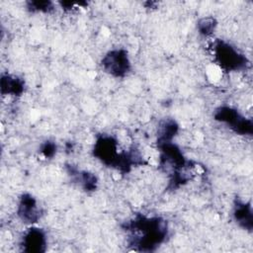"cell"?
I'll return each instance as SVG.
<instances>
[{"mask_svg": "<svg viewBox=\"0 0 253 253\" xmlns=\"http://www.w3.org/2000/svg\"><path fill=\"white\" fill-rule=\"evenodd\" d=\"M17 214L20 219L27 224H34L38 222L41 217V211L38 208L36 199L30 194H23L20 197Z\"/></svg>", "mask_w": 253, "mask_h": 253, "instance_id": "6", "label": "cell"}, {"mask_svg": "<svg viewBox=\"0 0 253 253\" xmlns=\"http://www.w3.org/2000/svg\"><path fill=\"white\" fill-rule=\"evenodd\" d=\"M71 174H75L78 183H80V185L83 187L84 190L94 191L96 189L97 178L92 173H89L86 171L78 172L76 170H71Z\"/></svg>", "mask_w": 253, "mask_h": 253, "instance_id": "10", "label": "cell"}, {"mask_svg": "<svg viewBox=\"0 0 253 253\" xmlns=\"http://www.w3.org/2000/svg\"><path fill=\"white\" fill-rule=\"evenodd\" d=\"M102 66L107 73L115 77L125 76L130 69L127 52L124 49L110 50L102 58Z\"/></svg>", "mask_w": 253, "mask_h": 253, "instance_id": "3", "label": "cell"}, {"mask_svg": "<svg viewBox=\"0 0 253 253\" xmlns=\"http://www.w3.org/2000/svg\"><path fill=\"white\" fill-rule=\"evenodd\" d=\"M53 8L52 3L49 1H33L29 2V9L32 11L48 12Z\"/></svg>", "mask_w": 253, "mask_h": 253, "instance_id": "12", "label": "cell"}, {"mask_svg": "<svg viewBox=\"0 0 253 253\" xmlns=\"http://www.w3.org/2000/svg\"><path fill=\"white\" fill-rule=\"evenodd\" d=\"M25 252H43L46 246V236L42 229L31 227L24 234L21 242Z\"/></svg>", "mask_w": 253, "mask_h": 253, "instance_id": "7", "label": "cell"}, {"mask_svg": "<svg viewBox=\"0 0 253 253\" xmlns=\"http://www.w3.org/2000/svg\"><path fill=\"white\" fill-rule=\"evenodd\" d=\"M233 215L239 225L248 229L252 227V211L249 205L237 202L234 207Z\"/></svg>", "mask_w": 253, "mask_h": 253, "instance_id": "9", "label": "cell"}, {"mask_svg": "<svg viewBox=\"0 0 253 253\" xmlns=\"http://www.w3.org/2000/svg\"><path fill=\"white\" fill-rule=\"evenodd\" d=\"M126 230L130 232L128 243L136 250L151 251L161 244L167 234V222L161 217H146L137 215L126 226Z\"/></svg>", "mask_w": 253, "mask_h": 253, "instance_id": "1", "label": "cell"}, {"mask_svg": "<svg viewBox=\"0 0 253 253\" xmlns=\"http://www.w3.org/2000/svg\"><path fill=\"white\" fill-rule=\"evenodd\" d=\"M94 156L107 165L116 167L121 152H118V143L111 136H102L98 138L94 146Z\"/></svg>", "mask_w": 253, "mask_h": 253, "instance_id": "5", "label": "cell"}, {"mask_svg": "<svg viewBox=\"0 0 253 253\" xmlns=\"http://www.w3.org/2000/svg\"><path fill=\"white\" fill-rule=\"evenodd\" d=\"M41 151L45 157H52L56 152V145L53 142L46 141L42 145Z\"/></svg>", "mask_w": 253, "mask_h": 253, "instance_id": "13", "label": "cell"}, {"mask_svg": "<svg viewBox=\"0 0 253 253\" xmlns=\"http://www.w3.org/2000/svg\"><path fill=\"white\" fill-rule=\"evenodd\" d=\"M214 119L228 125L235 132L240 134L252 133V123L242 117L235 109L230 107H220L214 114Z\"/></svg>", "mask_w": 253, "mask_h": 253, "instance_id": "4", "label": "cell"}, {"mask_svg": "<svg viewBox=\"0 0 253 253\" xmlns=\"http://www.w3.org/2000/svg\"><path fill=\"white\" fill-rule=\"evenodd\" d=\"M24 91V81L15 75H2L1 93L3 95L20 96Z\"/></svg>", "mask_w": 253, "mask_h": 253, "instance_id": "8", "label": "cell"}, {"mask_svg": "<svg viewBox=\"0 0 253 253\" xmlns=\"http://www.w3.org/2000/svg\"><path fill=\"white\" fill-rule=\"evenodd\" d=\"M215 23L214 20L212 18H204L202 19L199 24H198V28L201 34L204 35H210L215 28Z\"/></svg>", "mask_w": 253, "mask_h": 253, "instance_id": "11", "label": "cell"}, {"mask_svg": "<svg viewBox=\"0 0 253 253\" xmlns=\"http://www.w3.org/2000/svg\"><path fill=\"white\" fill-rule=\"evenodd\" d=\"M213 51L217 63L226 70H238L246 65V57L224 42H217Z\"/></svg>", "mask_w": 253, "mask_h": 253, "instance_id": "2", "label": "cell"}]
</instances>
